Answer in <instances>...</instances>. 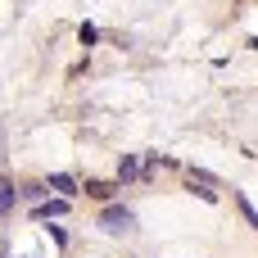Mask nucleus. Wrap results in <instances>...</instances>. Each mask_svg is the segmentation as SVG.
Segmentation results:
<instances>
[{
  "mask_svg": "<svg viewBox=\"0 0 258 258\" xmlns=\"http://www.w3.org/2000/svg\"><path fill=\"white\" fill-rule=\"evenodd\" d=\"M100 227H104L109 236H127V231L136 227V218H132V209H122V204H109V209L100 213Z\"/></svg>",
  "mask_w": 258,
  "mask_h": 258,
  "instance_id": "1",
  "label": "nucleus"
},
{
  "mask_svg": "<svg viewBox=\"0 0 258 258\" xmlns=\"http://www.w3.org/2000/svg\"><path fill=\"white\" fill-rule=\"evenodd\" d=\"M141 172H145V168H141V159H136V154H122V159H118V181H122V186H127V181H136Z\"/></svg>",
  "mask_w": 258,
  "mask_h": 258,
  "instance_id": "2",
  "label": "nucleus"
},
{
  "mask_svg": "<svg viewBox=\"0 0 258 258\" xmlns=\"http://www.w3.org/2000/svg\"><path fill=\"white\" fill-rule=\"evenodd\" d=\"M63 213H68V200H45V204H36V209H32V218H41V222L63 218Z\"/></svg>",
  "mask_w": 258,
  "mask_h": 258,
  "instance_id": "3",
  "label": "nucleus"
},
{
  "mask_svg": "<svg viewBox=\"0 0 258 258\" xmlns=\"http://www.w3.org/2000/svg\"><path fill=\"white\" fill-rule=\"evenodd\" d=\"M45 186H50V190H59V200H73V190H77V181H73L68 172H54Z\"/></svg>",
  "mask_w": 258,
  "mask_h": 258,
  "instance_id": "4",
  "label": "nucleus"
},
{
  "mask_svg": "<svg viewBox=\"0 0 258 258\" xmlns=\"http://www.w3.org/2000/svg\"><path fill=\"white\" fill-rule=\"evenodd\" d=\"M14 204H18V186H14V181L5 177V181H0V218H5V213H9Z\"/></svg>",
  "mask_w": 258,
  "mask_h": 258,
  "instance_id": "5",
  "label": "nucleus"
},
{
  "mask_svg": "<svg viewBox=\"0 0 258 258\" xmlns=\"http://www.w3.org/2000/svg\"><path fill=\"white\" fill-rule=\"evenodd\" d=\"M118 186H109V181H86V195H95V200H109Z\"/></svg>",
  "mask_w": 258,
  "mask_h": 258,
  "instance_id": "6",
  "label": "nucleus"
},
{
  "mask_svg": "<svg viewBox=\"0 0 258 258\" xmlns=\"http://www.w3.org/2000/svg\"><path fill=\"white\" fill-rule=\"evenodd\" d=\"M77 41H82V45H95V41H100L95 23H82V27H77Z\"/></svg>",
  "mask_w": 258,
  "mask_h": 258,
  "instance_id": "7",
  "label": "nucleus"
},
{
  "mask_svg": "<svg viewBox=\"0 0 258 258\" xmlns=\"http://www.w3.org/2000/svg\"><path fill=\"white\" fill-rule=\"evenodd\" d=\"M236 200H240V213H245V222H249V227L258 231V209L249 204V200H245V195H236Z\"/></svg>",
  "mask_w": 258,
  "mask_h": 258,
  "instance_id": "8",
  "label": "nucleus"
},
{
  "mask_svg": "<svg viewBox=\"0 0 258 258\" xmlns=\"http://www.w3.org/2000/svg\"><path fill=\"white\" fill-rule=\"evenodd\" d=\"M50 240H54V245L63 249V245H68V231H63V227H50Z\"/></svg>",
  "mask_w": 258,
  "mask_h": 258,
  "instance_id": "9",
  "label": "nucleus"
},
{
  "mask_svg": "<svg viewBox=\"0 0 258 258\" xmlns=\"http://www.w3.org/2000/svg\"><path fill=\"white\" fill-rule=\"evenodd\" d=\"M0 258H5V254H0Z\"/></svg>",
  "mask_w": 258,
  "mask_h": 258,
  "instance_id": "10",
  "label": "nucleus"
}]
</instances>
